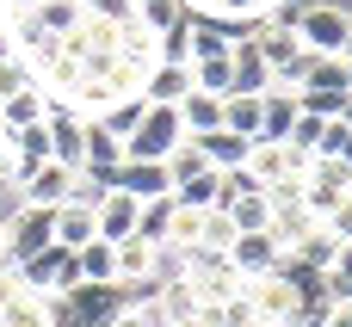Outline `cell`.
<instances>
[{
  "instance_id": "obj_1",
  "label": "cell",
  "mask_w": 352,
  "mask_h": 327,
  "mask_svg": "<svg viewBox=\"0 0 352 327\" xmlns=\"http://www.w3.org/2000/svg\"><path fill=\"white\" fill-rule=\"evenodd\" d=\"M56 241V210L43 204H19V216L0 229V272H19L31 253H43Z\"/></svg>"
},
{
  "instance_id": "obj_2",
  "label": "cell",
  "mask_w": 352,
  "mask_h": 327,
  "mask_svg": "<svg viewBox=\"0 0 352 327\" xmlns=\"http://www.w3.org/2000/svg\"><path fill=\"white\" fill-rule=\"evenodd\" d=\"M179 142H186L179 105H148V111H142V124L124 136V161H167Z\"/></svg>"
},
{
  "instance_id": "obj_3",
  "label": "cell",
  "mask_w": 352,
  "mask_h": 327,
  "mask_svg": "<svg viewBox=\"0 0 352 327\" xmlns=\"http://www.w3.org/2000/svg\"><path fill=\"white\" fill-rule=\"evenodd\" d=\"M309 161L316 155H303V148H291V142H248V179L254 185H278V179H303L309 173Z\"/></svg>"
},
{
  "instance_id": "obj_4",
  "label": "cell",
  "mask_w": 352,
  "mask_h": 327,
  "mask_svg": "<svg viewBox=\"0 0 352 327\" xmlns=\"http://www.w3.org/2000/svg\"><path fill=\"white\" fill-rule=\"evenodd\" d=\"M62 303H68V322L74 327H111L124 309H130L124 284H80V291H68Z\"/></svg>"
},
{
  "instance_id": "obj_5",
  "label": "cell",
  "mask_w": 352,
  "mask_h": 327,
  "mask_svg": "<svg viewBox=\"0 0 352 327\" xmlns=\"http://www.w3.org/2000/svg\"><path fill=\"white\" fill-rule=\"evenodd\" d=\"M346 25H352L346 6H340V0H322V6L303 12L297 37H303V49H316V56H340V49H346Z\"/></svg>"
},
{
  "instance_id": "obj_6",
  "label": "cell",
  "mask_w": 352,
  "mask_h": 327,
  "mask_svg": "<svg viewBox=\"0 0 352 327\" xmlns=\"http://www.w3.org/2000/svg\"><path fill=\"white\" fill-rule=\"evenodd\" d=\"M62 49H68V56H74L87 74H99V80H105V74H111V62H118V25L87 19L74 37H62Z\"/></svg>"
},
{
  "instance_id": "obj_7",
  "label": "cell",
  "mask_w": 352,
  "mask_h": 327,
  "mask_svg": "<svg viewBox=\"0 0 352 327\" xmlns=\"http://www.w3.org/2000/svg\"><path fill=\"white\" fill-rule=\"evenodd\" d=\"M74 185H80V173H74V167H62V161H43V167H31V173L19 179V198H25V204H43V210H56V204H68V198H74Z\"/></svg>"
},
{
  "instance_id": "obj_8",
  "label": "cell",
  "mask_w": 352,
  "mask_h": 327,
  "mask_svg": "<svg viewBox=\"0 0 352 327\" xmlns=\"http://www.w3.org/2000/svg\"><path fill=\"white\" fill-rule=\"evenodd\" d=\"M229 266H235L241 278H266V272H278V266H285V247H278V235H272V229H254V235H235Z\"/></svg>"
},
{
  "instance_id": "obj_9",
  "label": "cell",
  "mask_w": 352,
  "mask_h": 327,
  "mask_svg": "<svg viewBox=\"0 0 352 327\" xmlns=\"http://www.w3.org/2000/svg\"><path fill=\"white\" fill-rule=\"evenodd\" d=\"M43 124H50V161H62V167H74V173H80V161H87V124H80L62 99L50 105V117H43Z\"/></svg>"
},
{
  "instance_id": "obj_10",
  "label": "cell",
  "mask_w": 352,
  "mask_h": 327,
  "mask_svg": "<svg viewBox=\"0 0 352 327\" xmlns=\"http://www.w3.org/2000/svg\"><path fill=\"white\" fill-rule=\"evenodd\" d=\"M111 192H130L136 204H148V198H173L167 161H124V167L111 173Z\"/></svg>"
},
{
  "instance_id": "obj_11",
  "label": "cell",
  "mask_w": 352,
  "mask_h": 327,
  "mask_svg": "<svg viewBox=\"0 0 352 327\" xmlns=\"http://www.w3.org/2000/svg\"><path fill=\"white\" fill-rule=\"evenodd\" d=\"M248 303H254V315L272 327V322H291L297 315V291H291V278L285 272H266V278H248Z\"/></svg>"
},
{
  "instance_id": "obj_12",
  "label": "cell",
  "mask_w": 352,
  "mask_h": 327,
  "mask_svg": "<svg viewBox=\"0 0 352 327\" xmlns=\"http://www.w3.org/2000/svg\"><path fill=\"white\" fill-rule=\"evenodd\" d=\"M229 93H248V99L272 93V62H266L254 43H235V49H229Z\"/></svg>"
},
{
  "instance_id": "obj_13",
  "label": "cell",
  "mask_w": 352,
  "mask_h": 327,
  "mask_svg": "<svg viewBox=\"0 0 352 327\" xmlns=\"http://www.w3.org/2000/svg\"><path fill=\"white\" fill-rule=\"evenodd\" d=\"M93 216H99V241H130L136 235V223H142V204L130 198V192H105L99 204H93Z\"/></svg>"
},
{
  "instance_id": "obj_14",
  "label": "cell",
  "mask_w": 352,
  "mask_h": 327,
  "mask_svg": "<svg viewBox=\"0 0 352 327\" xmlns=\"http://www.w3.org/2000/svg\"><path fill=\"white\" fill-rule=\"evenodd\" d=\"M87 241H99V216H93V204H80V198L56 204V247L80 253Z\"/></svg>"
},
{
  "instance_id": "obj_15",
  "label": "cell",
  "mask_w": 352,
  "mask_h": 327,
  "mask_svg": "<svg viewBox=\"0 0 352 327\" xmlns=\"http://www.w3.org/2000/svg\"><path fill=\"white\" fill-rule=\"evenodd\" d=\"M291 124H297V93H291V87L260 93V136H254V142H285Z\"/></svg>"
},
{
  "instance_id": "obj_16",
  "label": "cell",
  "mask_w": 352,
  "mask_h": 327,
  "mask_svg": "<svg viewBox=\"0 0 352 327\" xmlns=\"http://www.w3.org/2000/svg\"><path fill=\"white\" fill-rule=\"evenodd\" d=\"M340 247H346V241H340L328 223H316L309 235H297V241H291V260H297V266H309V272H328V266L340 260Z\"/></svg>"
},
{
  "instance_id": "obj_17",
  "label": "cell",
  "mask_w": 352,
  "mask_h": 327,
  "mask_svg": "<svg viewBox=\"0 0 352 327\" xmlns=\"http://www.w3.org/2000/svg\"><path fill=\"white\" fill-rule=\"evenodd\" d=\"M50 93L43 87H25V93H12V99H0V130L12 136V130H31V124H43L50 117Z\"/></svg>"
},
{
  "instance_id": "obj_18",
  "label": "cell",
  "mask_w": 352,
  "mask_h": 327,
  "mask_svg": "<svg viewBox=\"0 0 352 327\" xmlns=\"http://www.w3.org/2000/svg\"><path fill=\"white\" fill-rule=\"evenodd\" d=\"M186 93H192V68H179V62H155L148 80H142V99L148 105H179Z\"/></svg>"
},
{
  "instance_id": "obj_19",
  "label": "cell",
  "mask_w": 352,
  "mask_h": 327,
  "mask_svg": "<svg viewBox=\"0 0 352 327\" xmlns=\"http://www.w3.org/2000/svg\"><path fill=\"white\" fill-rule=\"evenodd\" d=\"M192 142H198L204 167H217V173L248 167V136H235V130H210V136H192Z\"/></svg>"
},
{
  "instance_id": "obj_20",
  "label": "cell",
  "mask_w": 352,
  "mask_h": 327,
  "mask_svg": "<svg viewBox=\"0 0 352 327\" xmlns=\"http://www.w3.org/2000/svg\"><path fill=\"white\" fill-rule=\"evenodd\" d=\"M118 62H130V68H142V74H148V68L161 62V37H155L148 25H136V19H130V25H118Z\"/></svg>"
},
{
  "instance_id": "obj_21",
  "label": "cell",
  "mask_w": 352,
  "mask_h": 327,
  "mask_svg": "<svg viewBox=\"0 0 352 327\" xmlns=\"http://www.w3.org/2000/svg\"><path fill=\"white\" fill-rule=\"evenodd\" d=\"M31 19L43 25V37H56V43H62V37H74V31L87 25V6H80V0H37V6H31Z\"/></svg>"
},
{
  "instance_id": "obj_22",
  "label": "cell",
  "mask_w": 352,
  "mask_h": 327,
  "mask_svg": "<svg viewBox=\"0 0 352 327\" xmlns=\"http://www.w3.org/2000/svg\"><path fill=\"white\" fill-rule=\"evenodd\" d=\"M179 124H186V136H210V130H223V99L192 87V93L179 99Z\"/></svg>"
},
{
  "instance_id": "obj_23",
  "label": "cell",
  "mask_w": 352,
  "mask_h": 327,
  "mask_svg": "<svg viewBox=\"0 0 352 327\" xmlns=\"http://www.w3.org/2000/svg\"><path fill=\"white\" fill-rule=\"evenodd\" d=\"M235 223H229V210H198V223H192V247H204V253H229L235 247Z\"/></svg>"
},
{
  "instance_id": "obj_24",
  "label": "cell",
  "mask_w": 352,
  "mask_h": 327,
  "mask_svg": "<svg viewBox=\"0 0 352 327\" xmlns=\"http://www.w3.org/2000/svg\"><path fill=\"white\" fill-rule=\"evenodd\" d=\"M173 216H179V204H173V198H148V204H142L136 235H142L148 247H167V241H173Z\"/></svg>"
},
{
  "instance_id": "obj_25",
  "label": "cell",
  "mask_w": 352,
  "mask_h": 327,
  "mask_svg": "<svg viewBox=\"0 0 352 327\" xmlns=\"http://www.w3.org/2000/svg\"><path fill=\"white\" fill-rule=\"evenodd\" d=\"M217 198H223V173L217 167L198 173V179H186V185H173V204L179 210H217Z\"/></svg>"
},
{
  "instance_id": "obj_26",
  "label": "cell",
  "mask_w": 352,
  "mask_h": 327,
  "mask_svg": "<svg viewBox=\"0 0 352 327\" xmlns=\"http://www.w3.org/2000/svg\"><path fill=\"white\" fill-rule=\"evenodd\" d=\"M74 260H80V278L87 284H118V247L111 241H87Z\"/></svg>"
},
{
  "instance_id": "obj_27",
  "label": "cell",
  "mask_w": 352,
  "mask_h": 327,
  "mask_svg": "<svg viewBox=\"0 0 352 327\" xmlns=\"http://www.w3.org/2000/svg\"><path fill=\"white\" fill-rule=\"evenodd\" d=\"M136 278H155V247L142 235L118 241V284H136Z\"/></svg>"
},
{
  "instance_id": "obj_28",
  "label": "cell",
  "mask_w": 352,
  "mask_h": 327,
  "mask_svg": "<svg viewBox=\"0 0 352 327\" xmlns=\"http://www.w3.org/2000/svg\"><path fill=\"white\" fill-rule=\"evenodd\" d=\"M142 111H148V99H111V105H105V111H99L93 124H99V130H111V136L124 142V136H130V130L142 124Z\"/></svg>"
},
{
  "instance_id": "obj_29",
  "label": "cell",
  "mask_w": 352,
  "mask_h": 327,
  "mask_svg": "<svg viewBox=\"0 0 352 327\" xmlns=\"http://www.w3.org/2000/svg\"><path fill=\"white\" fill-rule=\"evenodd\" d=\"M223 130H235V136H260V99H248V93H229L223 99Z\"/></svg>"
},
{
  "instance_id": "obj_30",
  "label": "cell",
  "mask_w": 352,
  "mask_h": 327,
  "mask_svg": "<svg viewBox=\"0 0 352 327\" xmlns=\"http://www.w3.org/2000/svg\"><path fill=\"white\" fill-rule=\"evenodd\" d=\"M186 12H192L186 0H136V25H148L155 37H161V31H173Z\"/></svg>"
},
{
  "instance_id": "obj_31",
  "label": "cell",
  "mask_w": 352,
  "mask_h": 327,
  "mask_svg": "<svg viewBox=\"0 0 352 327\" xmlns=\"http://www.w3.org/2000/svg\"><path fill=\"white\" fill-rule=\"evenodd\" d=\"M192 87L229 99V56H198V62H192Z\"/></svg>"
},
{
  "instance_id": "obj_32",
  "label": "cell",
  "mask_w": 352,
  "mask_h": 327,
  "mask_svg": "<svg viewBox=\"0 0 352 327\" xmlns=\"http://www.w3.org/2000/svg\"><path fill=\"white\" fill-rule=\"evenodd\" d=\"M297 111H309V117L334 124V117L346 111V93H334V87H303V93H297Z\"/></svg>"
},
{
  "instance_id": "obj_33",
  "label": "cell",
  "mask_w": 352,
  "mask_h": 327,
  "mask_svg": "<svg viewBox=\"0 0 352 327\" xmlns=\"http://www.w3.org/2000/svg\"><path fill=\"white\" fill-rule=\"evenodd\" d=\"M198 173H210V167H204V155H198V142L186 136V142H179V148L167 155V179H173V185H186V179H198Z\"/></svg>"
},
{
  "instance_id": "obj_34",
  "label": "cell",
  "mask_w": 352,
  "mask_h": 327,
  "mask_svg": "<svg viewBox=\"0 0 352 327\" xmlns=\"http://www.w3.org/2000/svg\"><path fill=\"white\" fill-rule=\"evenodd\" d=\"M204 12H223V19H235V25H260L266 12H272V0H198Z\"/></svg>"
},
{
  "instance_id": "obj_35",
  "label": "cell",
  "mask_w": 352,
  "mask_h": 327,
  "mask_svg": "<svg viewBox=\"0 0 352 327\" xmlns=\"http://www.w3.org/2000/svg\"><path fill=\"white\" fill-rule=\"evenodd\" d=\"M303 87H334V93H352V80H346V56H316V68H309V80ZM297 87V93H303Z\"/></svg>"
},
{
  "instance_id": "obj_36",
  "label": "cell",
  "mask_w": 352,
  "mask_h": 327,
  "mask_svg": "<svg viewBox=\"0 0 352 327\" xmlns=\"http://www.w3.org/2000/svg\"><path fill=\"white\" fill-rule=\"evenodd\" d=\"M161 62H179V68H192V12H186L173 31H161Z\"/></svg>"
},
{
  "instance_id": "obj_37",
  "label": "cell",
  "mask_w": 352,
  "mask_h": 327,
  "mask_svg": "<svg viewBox=\"0 0 352 327\" xmlns=\"http://www.w3.org/2000/svg\"><path fill=\"white\" fill-rule=\"evenodd\" d=\"M186 260H192V247H179V241L155 247V278L161 284H186Z\"/></svg>"
},
{
  "instance_id": "obj_38",
  "label": "cell",
  "mask_w": 352,
  "mask_h": 327,
  "mask_svg": "<svg viewBox=\"0 0 352 327\" xmlns=\"http://www.w3.org/2000/svg\"><path fill=\"white\" fill-rule=\"evenodd\" d=\"M328 297H334L340 309H346V303H352V241H346V247H340V260L328 266Z\"/></svg>"
},
{
  "instance_id": "obj_39",
  "label": "cell",
  "mask_w": 352,
  "mask_h": 327,
  "mask_svg": "<svg viewBox=\"0 0 352 327\" xmlns=\"http://www.w3.org/2000/svg\"><path fill=\"white\" fill-rule=\"evenodd\" d=\"M316 155H328V161H346V167H352V124H340V117H334V124L322 130V148H316Z\"/></svg>"
},
{
  "instance_id": "obj_40",
  "label": "cell",
  "mask_w": 352,
  "mask_h": 327,
  "mask_svg": "<svg viewBox=\"0 0 352 327\" xmlns=\"http://www.w3.org/2000/svg\"><path fill=\"white\" fill-rule=\"evenodd\" d=\"M322 130H328L322 117L297 111V124H291V136H285V142H291V148H303V155H316V148H322Z\"/></svg>"
},
{
  "instance_id": "obj_41",
  "label": "cell",
  "mask_w": 352,
  "mask_h": 327,
  "mask_svg": "<svg viewBox=\"0 0 352 327\" xmlns=\"http://www.w3.org/2000/svg\"><path fill=\"white\" fill-rule=\"evenodd\" d=\"M328 229H334L340 241H352V192L340 198V204H334V216H328Z\"/></svg>"
},
{
  "instance_id": "obj_42",
  "label": "cell",
  "mask_w": 352,
  "mask_h": 327,
  "mask_svg": "<svg viewBox=\"0 0 352 327\" xmlns=\"http://www.w3.org/2000/svg\"><path fill=\"white\" fill-rule=\"evenodd\" d=\"M111 327H142V322H136V309H124V315H118Z\"/></svg>"
},
{
  "instance_id": "obj_43",
  "label": "cell",
  "mask_w": 352,
  "mask_h": 327,
  "mask_svg": "<svg viewBox=\"0 0 352 327\" xmlns=\"http://www.w3.org/2000/svg\"><path fill=\"white\" fill-rule=\"evenodd\" d=\"M340 56H346V62H352V25H346V49H340Z\"/></svg>"
},
{
  "instance_id": "obj_44",
  "label": "cell",
  "mask_w": 352,
  "mask_h": 327,
  "mask_svg": "<svg viewBox=\"0 0 352 327\" xmlns=\"http://www.w3.org/2000/svg\"><path fill=\"white\" fill-rule=\"evenodd\" d=\"M340 322H346V327H352V303H346V309H340Z\"/></svg>"
},
{
  "instance_id": "obj_45",
  "label": "cell",
  "mask_w": 352,
  "mask_h": 327,
  "mask_svg": "<svg viewBox=\"0 0 352 327\" xmlns=\"http://www.w3.org/2000/svg\"><path fill=\"white\" fill-rule=\"evenodd\" d=\"M0 19H6V0H0Z\"/></svg>"
},
{
  "instance_id": "obj_46",
  "label": "cell",
  "mask_w": 352,
  "mask_h": 327,
  "mask_svg": "<svg viewBox=\"0 0 352 327\" xmlns=\"http://www.w3.org/2000/svg\"><path fill=\"white\" fill-rule=\"evenodd\" d=\"M186 6H198V0H186Z\"/></svg>"
}]
</instances>
